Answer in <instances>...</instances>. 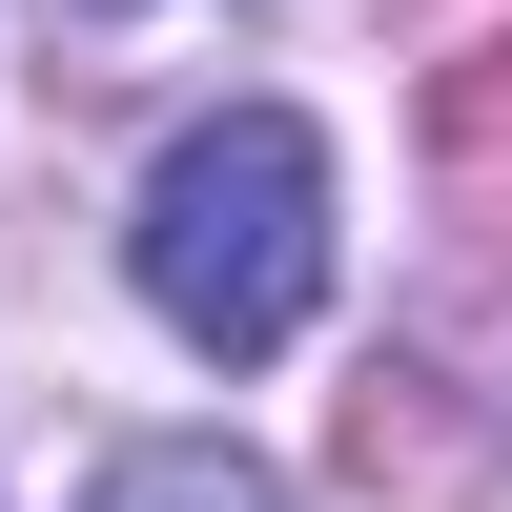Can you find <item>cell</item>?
<instances>
[{"label":"cell","instance_id":"6da1fadb","mask_svg":"<svg viewBox=\"0 0 512 512\" xmlns=\"http://www.w3.org/2000/svg\"><path fill=\"white\" fill-rule=\"evenodd\" d=\"M123 267H144V308L185 328L205 369L308 349V308H328V144L287 103H205L185 144L144 164V205H123Z\"/></svg>","mask_w":512,"mask_h":512},{"label":"cell","instance_id":"7a4b0ae2","mask_svg":"<svg viewBox=\"0 0 512 512\" xmlns=\"http://www.w3.org/2000/svg\"><path fill=\"white\" fill-rule=\"evenodd\" d=\"M431 164H451L472 226H512V21H472V41L431 62Z\"/></svg>","mask_w":512,"mask_h":512},{"label":"cell","instance_id":"3957f363","mask_svg":"<svg viewBox=\"0 0 512 512\" xmlns=\"http://www.w3.org/2000/svg\"><path fill=\"white\" fill-rule=\"evenodd\" d=\"M82 512H287V472H246L226 431H164V451H123Z\"/></svg>","mask_w":512,"mask_h":512}]
</instances>
